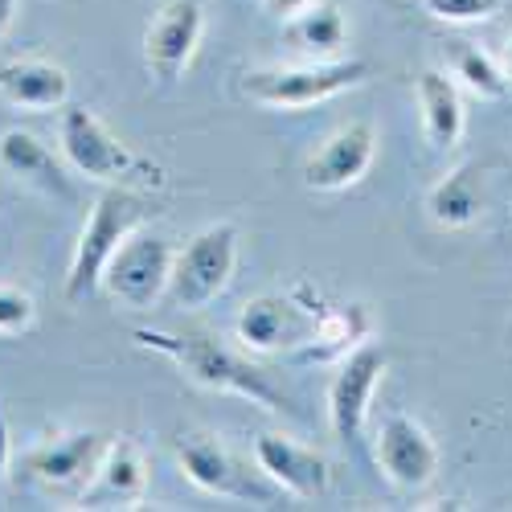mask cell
I'll return each instance as SVG.
<instances>
[{"label":"cell","mask_w":512,"mask_h":512,"mask_svg":"<svg viewBox=\"0 0 512 512\" xmlns=\"http://www.w3.org/2000/svg\"><path fill=\"white\" fill-rule=\"evenodd\" d=\"M488 209V181L480 164H455L447 177H439L426 193V213L443 230H467L484 218Z\"/></svg>","instance_id":"19"},{"label":"cell","mask_w":512,"mask_h":512,"mask_svg":"<svg viewBox=\"0 0 512 512\" xmlns=\"http://www.w3.org/2000/svg\"><path fill=\"white\" fill-rule=\"evenodd\" d=\"M33 320H37L33 295L13 283H0V336H21L33 328Z\"/></svg>","instance_id":"24"},{"label":"cell","mask_w":512,"mask_h":512,"mask_svg":"<svg viewBox=\"0 0 512 512\" xmlns=\"http://www.w3.org/2000/svg\"><path fill=\"white\" fill-rule=\"evenodd\" d=\"M238 267V226L213 222L197 230L173 259V279H168V304L177 312H205L218 304V295L230 287Z\"/></svg>","instance_id":"4"},{"label":"cell","mask_w":512,"mask_h":512,"mask_svg":"<svg viewBox=\"0 0 512 512\" xmlns=\"http://www.w3.org/2000/svg\"><path fill=\"white\" fill-rule=\"evenodd\" d=\"M58 152L78 177L95 185H127L140 177L144 160L127 148L99 111L91 107H62L58 119Z\"/></svg>","instance_id":"5"},{"label":"cell","mask_w":512,"mask_h":512,"mask_svg":"<svg viewBox=\"0 0 512 512\" xmlns=\"http://www.w3.org/2000/svg\"><path fill=\"white\" fill-rule=\"evenodd\" d=\"M136 345L156 349L173 361L189 381L205 390H218V394H234L246 398L250 406H263V410H283L287 398L279 394L275 381L250 365L246 357H238L234 349H226L222 340H213L205 332H164V328H136L132 332Z\"/></svg>","instance_id":"1"},{"label":"cell","mask_w":512,"mask_h":512,"mask_svg":"<svg viewBox=\"0 0 512 512\" xmlns=\"http://www.w3.org/2000/svg\"><path fill=\"white\" fill-rule=\"evenodd\" d=\"M386 365H390V353L373 345V340H365L349 357L336 361V373L328 381V422L336 439H345V443L361 439L373 394L381 386V377H386Z\"/></svg>","instance_id":"10"},{"label":"cell","mask_w":512,"mask_h":512,"mask_svg":"<svg viewBox=\"0 0 512 512\" xmlns=\"http://www.w3.org/2000/svg\"><path fill=\"white\" fill-rule=\"evenodd\" d=\"M205 37V5L201 0H164L144 29V62L160 82H177L197 58Z\"/></svg>","instance_id":"11"},{"label":"cell","mask_w":512,"mask_h":512,"mask_svg":"<svg viewBox=\"0 0 512 512\" xmlns=\"http://www.w3.org/2000/svg\"><path fill=\"white\" fill-rule=\"evenodd\" d=\"M107 435L99 431H66V435H50L41 439L33 451H25V472L50 492H87L103 451H107Z\"/></svg>","instance_id":"12"},{"label":"cell","mask_w":512,"mask_h":512,"mask_svg":"<svg viewBox=\"0 0 512 512\" xmlns=\"http://www.w3.org/2000/svg\"><path fill=\"white\" fill-rule=\"evenodd\" d=\"M504 70H508V78H512V37H508V46H504Z\"/></svg>","instance_id":"28"},{"label":"cell","mask_w":512,"mask_h":512,"mask_svg":"<svg viewBox=\"0 0 512 512\" xmlns=\"http://www.w3.org/2000/svg\"><path fill=\"white\" fill-rule=\"evenodd\" d=\"M373 459H377V472L398 492H422L439 476V447H435L431 431L402 410H394L377 422Z\"/></svg>","instance_id":"8"},{"label":"cell","mask_w":512,"mask_h":512,"mask_svg":"<svg viewBox=\"0 0 512 512\" xmlns=\"http://www.w3.org/2000/svg\"><path fill=\"white\" fill-rule=\"evenodd\" d=\"M373 66L361 58H312L304 66H271V70H250L242 91L259 107L271 111H304L316 103H328L345 91H357L369 82Z\"/></svg>","instance_id":"3"},{"label":"cell","mask_w":512,"mask_h":512,"mask_svg":"<svg viewBox=\"0 0 512 512\" xmlns=\"http://www.w3.org/2000/svg\"><path fill=\"white\" fill-rule=\"evenodd\" d=\"M312 5H320V0H263V13L275 21H291L295 13H304Z\"/></svg>","instance_id":"25"},{"label":"cell","mask_w":512,"mask_h":512,"mask_svg":"<svg viewBox=\"0 0 512 512\" xmlns=\"http://www.w3.org/2000/svg\"><path fill=\"white\" fill-rule=\"evenodd\" d=\"M144 222H148L144 197H136L127 185H103V193L87 209V226H82L74 254H70V271H66V300L70 304L91 300V295L103 287V271L115 259V250Z\"/></svg>","instance_id":"2"},{"label":"cell","mask_w":512,"mask_h":512,"mask_svg":"<svg viewBox=\"0 0 512 512\" xmlns=\"http://www.w3.org/2000/svg\"><path fill=\"white\" fill-rule=\"evenodd\" d=\"M9 463H13V431H9L5 414H0V488L9 480Z\"/></svg>","instance_id":"26"},{"label":"cell","mask_w":512,"mask_h":512,"mask_svg":"<svg viewBox=\"0 0 512 512\" xmlns=\"http://www.w3.org/2000/svg\"><path fill=\"white\" fill-rule=\"evenodd\" d=\"M177 463L189 484H197L209 496L222 500H254V504H271L275 500V484H259V476L213 435H181L177 439Z\"/></svg>","instance_id":"9"},{"label":"cell","mask_w":512,"mask_h":512,"mask_svg":"<svg viewBox=\"0 0 512 512\" xmlns=\"http://www.w3.org/2000/svg\"><path fill=\"white\" fill-rule=\"evenodd\" d=\"M254 467L263 472V480H271L279 492L295 500H320L332 484L328 459L316 447L295 443L291 435H279V431L254 439Z\"/></svg>","instance_id":"14"},{"label":"cell","mask_w":512,"mask_h":512,"mask_svg":"<svg viewBox=\"0 0 512 512\" xmlns=\"http://www.w3.org/2000/svg\"><path fill=\"white\" fill-rule=\"evenodd\" d=\"M447 74L459 82L463 91H472L476 99H504L512 91V78L504 62H496L488 50H480L476 41H451L447 46Z\"/></svg>","instance_id":"22"},{"label":"cell","mask_w":512,"mask_h":512,"mask_svg":"<svg viewBox=\"0 0 512 512\" xmlns=\"http://www.w3.org/2000/svg\"><path fill=\"white\" fill-rule=\"evenodd\" d=\"M422 9L443 25H480L500 13V0H422Z\"/></svg>","instance_id":"23"},{"label":"cell","mask_w":512,"mask_h":512,"mask_svg":"<svg viewBox=\"0 0 512 512\" xmlns=\"http://www.w3.org/2000/svg\"><path fill=\"white\" fill-rule=\"evenodd\" d=\"M287 41L308 58H340V50L349 46V21L336 5H312L304 13H295L291 21H283Z\"/></svg>","instance_id":"21"},{"label":"cell","mask_w":512,"mask_h":512,"mask_svg":"<svg viewBox=\"0 0 512 512\" xmlns=\"http://www.w3.org/2000/svg\"><path fill=\"white\" fill-rule=\"evenodd\" d=\"M0 99L17 111H62L70 99V74L46 58L0 62Z\"/></svg>","instance_id":"16"},{"label":"cell","mask_w":512,"mask_h":512,"mask_svg":"<svg viewBox=\"0 0 512 512\" xmlns=\"http://www.w3.org/2000/svg\"><path fill=\"white\" fill-rule=\"evenodd\" d=\"M0 168H5L13 181H21V185H29L37 193H46V197H58V201L74 197L58 152L41 136L25 132V127H9V132L0 136Z\"/></svg>","instance_id":"15"},{"label":"cell","mask_w":512,"mask_h":512,"mask_svg":"<svg viewBox=\"0 0 512 512\" xmlns=\"http://www.w3.org/2000/svg\"><path fill=\"white\" fill-rule=\"evenodd\" d=\"M377 160V127L365 119H353L336 127L332 136L316 144V152L304 160V185L312 193H340L365 181V173Z\"/></svg>","instance_id":"13"},{"label":"cell","mask_w":512,"mask_h":512,"mask_svg":"<svg viewBox=\"0 0 512 512\" xmlns=\"http://www.w3.org/2000/svg\"><path fill=\"white\" fill-rule=\"evenodd\" d=\"M148 492V455L132 439H111L103 451V463L91 480V488L82 492V504H119V508H136Z\"/></svg>","instance_id":"17"},{"label":"cell","mask_w":512,"mask_h":512,"mask_svg":"<svg viewBox=\"0 0 512 512\" xmlns=\"http://www.w3.org/2000/svg\"><path fill=\"white\" fill-rule=\"evenodd\" d=\"M173 259L177 250L164 234L152 230H132L115 250V259L103 271V287L111 295V304L127 312H148L168 295V279H173Z\"/></svg>","instance_id":"7"},{"label":"cell","mask_w":512,"mask_h":512,"mask_svg":"<svg viewBox=\"0 0 512 512\" xmlns=\"http://www.w3.org/2000/svg\"><path fill=\"white\" fill-rule=\"evenodd\" d=\"M324 308L308 295V287H291V291H271V295H254L242 304L234 332L250 353H300Z\"/></svg>","instance_id":"6"},{"label":"cell","mask_w":512,"mask_h":512,"mask_svg":"<svg viewBox=\"0 0 512 512\" xmlns=\"http://www.w3.org/2000/svg\"><path fill=\"white\" fill-rule=\"evenodd\" d=\"M373 336V316L365 304H349V308H324L316 332L308 345L295 353V361L304 365H328V361H340L349 357L357 345H365V340Z\"/></svg>","instance_id":"20"},{"label":"cell","mask_w":512,"mask_h":512,"mask_svg":"<svg viewBox=\"0 0 512 512\" xmlns=\"http://www.w3.org/2000/svg\"><path fill=\"white\" fill-rule=\"evenodd\" d=\"M13 17H17V0H0V33L13 25Z\"/></svg>","instance_id":"27"},{"label":"cell","mask_w":512,"mask_h":512,"mask_svg":"<svg viewBox=\"0 0 512 512\" xmlns=\"http://www.w3.org/2000/svg\"><path fill=\"white\" fill-rule=\"evenodd\" d=\"M414 95H418V111H422L426 144H431L435 152H451L463 140V127H467L459 82L447 70H422L414 78Z\"/></svg>","instance_id":"18"}]
</instances>
